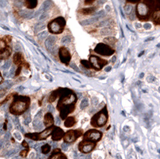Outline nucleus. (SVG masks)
<instances>
[{
    "instance_id": "11",
    "label": "nucleus",
    "mask_w": 160,
    "mask_h": 159,
    "mask_svg": "<svg viewBox=\"0 0 160 159\" xmlns=\"http://www.w3.org/2000/svg\"><path fill=\"white\" fill-rule=\"evenodd\" d=\"M58 56H59L60 61L65 65H69L70 62L71 60V54L66 47H61L58 51Z\"/></svg>"
},
{
    "instance_id": "15",
    "label": "nucleus",
    "mask_w": 160,
    "mask_h": 159,
    "mask_svg": "<svg viewBox=\"0 0 160 159\" xmlns=\"http://www.w3.org/2000/svg\"><path fill=\"white\" fill-rule=\"evenodd\" d=\"M55 127L54 126H51V127H48L45 130L42 131L41 133H38V141H41V140H45L47 139L48 137L52 133V130H54Z\"/></svg>"
},
{
    "instance_id": "22",
    "label": "nucleus",
    "mask_w": 160,
    "mask_h": 159,
    "mask_svg": "<svg viewBox=\"0 0 160 159\" xmlns=\"http://www.w3.org/2000/svg\"><path fill=\"white\" fill-rule=\"evenodd\" d=\"M11 54V47H7L5 51L2 53L0 54V59H7L8 58H9V56Z\"/></svg>"
},
{
    "instance_id": "32",
    "label": "nucleus",
    "mask_w": 160,
    "mask_h": 159,
    "mask_svg": "<svg viewBox=\"0 0 160 159\" xmlns=\"http://www.w3.org/2000/svg\"><path fill=\"white\" fill-rule=\"evenodd\" d=\"M101 34L102 35H104V36H108V35H110V34L111 33V29H109V28H104V29H102V31H101Z\"/></svg>"
},
{
    "instance_id": "56",
    "label": "nucleus",
    "mask_w": 160,
    "mask_h": 159,
    "mask_svg": "<svg viewBox=\"0 0 160 159\" xmlns=\"http://www.w3.org/2000/svg\"><path fill=\"white\" fill-rule=\"evenodd\" d=\"M115 59H116V56H114L112 58V59H111V61H112V62H114L115 63Z\"/></svg>"
},
{
    "instance_id": "23",
    "label": "nucleus",
    "mask_w": 160,
    "mask_h": 159,
    "mask_svg": "<svg viewBox=\"0 0 160 159\" xmlns=\"http://www.w3.org/2000/svg\"><path fill=\"white\" fill-rule=\"evenodd\" d=\"M153 15V22L156 25H159L160 23V10L154 11Z\"/></svg>"
},
{
    "instance_id": "59",
    "label": "nucleus",
    "mask_w": 160,
    "mask_h": 159,
    "mask_svg": "<svg viewBox=\"0 0 160 159\" xmlns=\"http://www.w3.org/2000/svg\"><path fill=\"white\" fill-rule=\"evenodd\" d=\"M143 76H144V74H143V73H142V74H140L139 78H143Z\"/></svg>"
},
{
    "instance_id": "3",
    "label": "nucleus",
    "mask_w": 160,
    "mask_h": 159,
    "mask_svg": "<svg viewBox=\"0 0 160 159\" xmlns=\"http://www.w3.org/2000/svg\"><path fill=\"white\" fill-rule=\"evenodd\" d=\"M77 96L74 91L68 88H62V91L59 96V100L57 104V109L58 110L64 107L75 104Z\"/></svg>"
},
{
    "instance_id": "20",
    "label": "nucleus",
    "mask_w": 160,
    "mask_h": 159,
    "mask_svg": "<svg viewBox=\"0 0 160 159\" xmlns=\"http://www.w3.org/2000/svg\"><path fill=\"white\" fill-rule=\"evenodd\" d=\"M24 5L28 9H35L38 5V0H25Z\"/></svg>"
},
{
    "instance_id": "44",
    "label": "nucleus",
    "mask_w": 160,
    "mask_h": 159,
    "mask_svg": "<svg viewBox=\"0 0 160 159\" xmlns=\"http://www.w3.org/2000/svg\"><path fill=\"white\" fill-rule=\"evenodd\" d=\"M71 68L74 69V70H75V71H79V69H78V67H76V65H75V63H72V64H71Z\"/></svg>"
},
{
    "instance_id": "27",
    "label": "nucleus",
    "mask_w": 160,
    "mask_h": 159,
    "mask_svg": "<svg viewBox=\"0 0 160 159\" xmlns=\"http://www.w3.org/2000/svg\"><path fill=\"white\" fill-rule=\"evenodd\" d=\"M88 105H89V100L87 98H83V99L82 100V102H81V103H80V109H81V110H83L84 108L88 107Z\"/></svg>"
},
{
    "instance_id": "36",
    "label": "nucleus",
    "mask_w": 160,
    "mask_h": 159,
    "mask_svg": "<svg viewBox=\"0 0 160 159\" xmlns=\"http://www.w3.org/2000/svg\"><path fill=\"white\" fill-rule=\"evenodd\" d=\"M44 28H45V25H44L43 23H42V25L41 26H39V24H38V25L35 27V32H37V31H38L43 30Z\"/></svg>"
},
{
    "instance_id": "50",
    "label": "nucleus",
    "mask_w": 160,
    "mask_h": 159,
    "mask_svg": "<svg viewBox=\"0 0 160 159\" xmlns=\"http://www.w3.org/2000/svg\"><path fill=\"white\" fill-rule=\"evenodd\" d=\"M144 28H145L146 30L151 29V25H149V24H145V25H144Z\"/></svg>"
},
{
    "instance_id": "53",
    "label": "nucleus",
    "mask_w": 160,
    "mask_h": 159,
    "mask_svg": "<svg viewBox=\"0 0 160 159\" xmlns=\"http://www.w3.org/2000/svg\"><path fill=\"white\" fill-rule=\"evenodd\" d=\"M2 82H3V78H2V74H1V72H0V84L2 83Z\"/></svg>"
},
{
    "instance_id": "58",
    "label": "nucleus",
    "mask_w": 160,
    "mask_h": 159,
    "mask_svg": "<svg viewBox=\"0 0 160 159\" xmlns=\"http://www.w3.org/2000/svg\"><path fill=\"white\" fill-rule=\"evenodd\" d=\"M154 39V38H148V39L146 40V42H148V41H151V40H153Z\"/></svg>"
},
{
    "instance_id": "57",
    "label": "nucleus",
    "mask_w": 160,
    "mask_h": 159,
    "mask_svg": "<svg viewBox=\"0 0 160 159\" xmlns=\"http://www.w3.org/2000/svg\"><path fill=\"white\" fill-rule=\"evenodd\" d=\"M57 125H60V122H61V120H60V118H58H58H57Z\"/></svg>"
},
{
    "instance_id": "33",
    "label": "nucleus",
    "mask_w": 160,
    "mask_h": 159,
    "mask_svg": "<svg viewBox=\"0 0 160 159\" xmlns=\"http://www.w3.org/2000/svg\"><path fill=\"white\" fill-rule=\"evenodd\" d=\"M71 41V37L69 36V35H66V36H64L63 38H62V40H61L62 43H69Z\"/></svg>"
},
{
    "instance_id": "24",
    "label": "nucleus",
    "mask_w": 160,
    "mask_h": 159,
    "mask_svg": "<svg viewBox=\"0 0 160 159\" xmlns=\"http://www.w3.org/2000/svg\"><path fill=\"white\" fill-rule=\"evenodd\" d=\"M49 159H68V157H67L65 154H62V152L60 151L58 152V153H55V154H51Z\"/></svg>"
},
{
    "instance_id": "43",
    "label": "nucleus",
    "mask_w": 160,
    "mask_h": 159,
    "mask_svg": "<svg viewBox=\"0 0 160 159\" xmlns=\"http://www.w3.org/2000/svg\"><path fill=\"white\" fill-rule=\"evenodd\" d=\"M95 1V0H85V4L86 5H90V4L93 3Z\"/></svg>"
},
{
    "instance_id": "1",
    "label": "nucleus",
    "mask_w": 160,
    "mask_h": 159,
    "mask_svg": "<svg viewBox=\"0 0 160 159\" xmlns=\"http://www.w3.org/2000/svg\"><path fill=\"white\" fill-rule=\"evenodd\" d=\"M158 10H160L159 0H140L136 6V16L139 20L147 21Z\"/></svg>"
},
{
    "instance_id": "34",
    "label": "nucleus",
    "mask_w": 160,
    "mask_h": 159,
    "mask_svg": "<svg viewBox=\"0 0 160 159\" xmlns=\"http://www.w3.org/2000/svg\"><path fill=\"white\" fill-rule=\"evenodd\" d=\"M24 118H25V124H29L30 122L31 121V117L29 112H28L26 115H24Z\"/></svg>"
},
{
    "instance_id": "55",
    "label": "nucleus",
    "mask_w": 160,
    "mask_h": 159,
    "mask_svg": "<svg viewBox=\"0 0 160 159\" xmlns=\"http://www.w3.org/2000/svg\"><path fill=\"white\" fill-rule=\"evenodd\" d=\"M135 27H136V28H141V27H142V25L139 23H135Z\"/></svg>"
},
{
    "instance_id": "18",
    "label": "nucleus",
    "mask_w": 160,
    "mask_h": 159,
    "mask_svg": "<svg viewBox=\"0 0 160 159\" xmlns=\"http://www.w3.org/2000/svg\"><path fill=\"white\" fill-rule=\"evenodd\" d=\"M61 91H62V88H58L55 91H53L52 93L51 94L49 97V102H55L57 98H58L60 96V94H61Z\"/></svg>"
},
{
    "instance_id": "25",
    "label": "nucleus",
    "mask_w": 160,
    "mask_h": 159,
    "mask_svg": "<svg viewBox=\"0 0 160 159\" xmlns=\"http://www.w3.org/2000/svg\"><path fill=\"white\" fill-rule=\"evenodd\" d=\"M41 151L43 154H48L51 151V146L49 144H44L41 147Z\"/></svg>"
},
{
    "instance_id": "42",
    "label": "nucleus",
    "mask_w": 160,
    "mask_h": 159,
    "mask_svg": "<svg viewBox=\"0 0 160 159\" xmlns=\"http://www.w3.org/2000/svg\"><path fill=\"white\" fill-rule=\"evenodd\" d=\"M139 1H140V0H127V2H129V3H132V4L138 3Z\"/></svg>"
},
{
    "instance_id": "13",
    "label": "nucleus",
    "mask_w": 160,
    "mask_h": 159,
    "mask_svg": "<svg viewBox=\"0 0 160 159\" xmlns=\"http://www.w3.org/2000/svg\"><path fill=\"white\" fill-rule=\"evenodd\" d=\"M64 134L65 133L62 129L58 127H55L54 130H52V133H51V138L55 142L60 141L63 137Z\"/></svg>"
},
{
    "instance_id": "14",
    "label": "nucleus",
    "mask_w": 160,
    "mask_h": 159,
    "mask_svg": "<svg viewBox=\"0 0 160 159\" xmlns=\"http://www.w3.org/2000/svg\"><path fill=\"white\" fill-rule=\"evenodd\" d=\"M75 104H72V105L68 106V107H64L59 110V116L62 119H65L66 117H68V115L71 113H72L75 110Z\"/></svg>"
},
{
    "instance_id": "37",
    "label": "nucleus",
    "mask_w": 160,
    "mask_h": 159,
    "mask_svg": "<svg viewBox=\"0 0 160 159\" xmlns=\"http://www.w3.org/2000/svg\"><path fill=\"white\" fill-rule=\"evenodd\" d=\"M11 36H10V35H6L5 37H4L3 40L5 41L6 42H8V43H10V42H11Z\"/></svg>"
},
{
    "instance_id": "29",
    "label": "nucleus",
    "mask_w": 160,
    "mask_h": 159,
    "mask_svg": "<svg viewBox=\"0 0 160 159\" xmlns=\"http://www.w3.org/2000/svg\"><path fill=\"white\" fill-rule=\"evenodd\" d=\"M48 36V31H42V32H40L39 34H38V38L39 40H43L45 39Z\"/></svg>"
},
{
    "instance_id": "28",
    "label": "nucleus",
    "mask_w": 160,
    "mask_h": 159,
    "mask_svg": "<svg viewBox=\"0 0 160 159\" xmlns=\"http://www.w3.org/2000/svg\"><path fill=\"white\" fill-rule=\"evenodd\" d=\"M7 42L3 39H0V54L3 52L7 48Z\"/></svg>"
},
{
    "instance_id": "16",
    "label": "nucleus",
    "mask_w": 160,
    "mask_h": 159,
    "mask_svg": "<svg viewBox=\"0 0 160 159\" xmlns=\"http://www.w3.org/2000/svg\"><path fill=\"white\" fill-rule=\"evenodd\" d=\"M54 124V117L51 112H48L45 114L43 119V125L46 127H50Z\"/></svg>"
},
{
    "instance_id": "41",
    "label": "nucleus",
    "mask_w": 160,
    "mask_h": 159,
    "mask_svg": "<svg viewBox=\"0 0 160 159\" xmlns=\"http://www.w3.org/2000/svg\"><path fill=\"white\" fill-rule=\"evenodd\" d=\"M62 149L63 150H68V143L67 142H64L63 144L62 145Z\"/></svg>"
},
{
    "instance_id": "7",
    "label": "nucleus",
    "mask_w": 160,
    "mask_h": 159,
    "mask_svg": "<svg viewBox=\"0 0 160 159\" xmlns=\"http://www.w3.org/2000/svg\"><path fill=\"white\" fill-rule=\"evenodd\" d=\"M102 134L97 130H89L83 134L84 141H90L97 142L102 138Z\"/></svg>"
},
{
    "instance_id": "60",
    "label": "nucleus",
    "mask_w": 160,
    "mask_h": 159,
    "mask_svg": "<svg viewBox=\"0 0 160 159\" xmlns=\"http://www.w3.org/2000/svg\"><path fill=\"white\" fill-rule=\"evenodd\" d=\"M23 87H20L19 88H18V90H19V91H22V90H23Z\"/></svg>"
},
{
    "instance_id": "5",
    "label": "nucleus",
    "mask_w": 160,
    "mask_h": 159,
    "mask_svg": "<svg viewBox=\"0 0 160 159\" xmlns=\"http://www.w3.org/2000/svg\"><path fill=\"white\" fill-rule=\"evenodd\" d=\"M66 26V20L63 17H58L48 23V28L51 34H61Z\"/></svg>"
},
{
    "instance_id": "47",
    "label": "nucleus",
    "mask_w": 160,
    "mask_h": 159,
    "mask_svg": "<svg viewBox=\"0 0 160 159\" xmlns=\"http://www.w3.org/2000/svg\"><path fill=\"white\" fill-rule=\"evenodd\" d=\"M155 78H154V77H152V76H149L148 78V82H153V81H155Z\"/></svg>"
},
{
    "instance_id": "6",
    "label": "nucleus",
    "mask_w": 160,
    "mask_h": 159,
    "mask_svg": "<svg viewBox=\"0 0 160 159\" xmlns=\"http://www.w3.org/2000/svg\"><path fill=\"white\" fill-rule=\"evenodd\" d=\"M94 51L97 54H100V55H103V56H110V55H112L115 52V50L112 49L110 46L107 45L103 42L97 44Z\"/></svg>"
},
{
    "instance_id": "39",
    "label": "nucleus",
    "mask_w": 160,
    "mask_h": 159,
    "mask_svg": "<svg viewBox=\"0 0 160 159\" xmlns=\"http://www.w3.org/2000/svg\"><path fill=\"white\" fill-rule=\"evenodd\" d=\"M22 66H18V67L17 68V71L16 72H15V76H18L20 74V73H21V71H22Z\"/></svg>"
},
{
    "instance_id": "26",
    "label": "nucleus",
    "mask_w": 160,
    "mask_h": 159,
    "mask_svg": "<svg viewBox=\"0 0 160 159\" xmlns=\"http://www.w3.org/2000/svg\"><path fill=\"white\" fill-rule=\"evenodd\" d=\"M103 42H105V43L110 44V45H115V43L116 42V39H115L114 37L109 36L108 37V38H106L105 39L103 40Z\"/></svg>"
},
{
    "instance_id": "46",
    "label": "nucleus",
    "mask_w": 160,
    "mask_h": 159,
    "mask_svg": "<svg viewBox=\"0 0 160 159\" xmlns=\"http://www.w3.org/2000/svg\"><path fill=\"white\" fill-rule=\"evenodd\" d=\"M22 147H25V148H28V143L27 142H26V141L22 142Z\"/></svg>"
},
{
    "instance_id": "2",
    "label": "nucleus",
    "mask_w": 160,
    "mask_h": 159,
    "mask_svg": "<svg viewBox=\"0 0 160 159\" xmlns=\"http://www.w3.org/2000/svg\"><path fill=\"white\" fill-rule=\"evenodd\" d=\"M31 99L28 96H14L12 103L10 106V112L14 115H20L28 110Z\"/></svg>"
},
{
    "instance_id": "40",
    "label": "nucleus",
    "mask_w": 160,
    "mask_h": 159,
    "mask_svg": "<svg viewBox=\"0 0 160 159\" xmlns=\"http://www.w3.org/2000/svg\"><path fill=\"white\" fill-rule=\"evenodd\" d=\"M91 102H92V104L94 106H97V105H98V98H95H95H92V101H91Z\"/></svg>"
},
{
    "instance_id": "49",
    "label": "nucleus",
    "mask_w": 160,
    "mask_h": 159,
    "mask_svg": "<svg viewBox=\"0 0 160 159\" xmlns=\"http://www.w3.org/2000/svg\"><path fill=\"white\" fill-rule=\"evenodd\" d=\"M15 69L14 68V67H12V68L11 69V71H10V74H11V76H13V74H14V73H15Z\"/></svg>"
},
{
    "instance_id": "4",
    "label": "nucleus",
    "mask_w": 160,
    "mask_h": 159,
    "mask_svg": "<svg viewBox=\"0 0 160 159\" xmlns=\"http://www.w3.org/2000/svg\"><path fill=\"white\" fill-rule=\"evenodd\" d=\"M108 119V111L107 107L100 110L99 112L95 114L91 118V124L95 127H102L105 125Z\"/></svg>"
},
{
    "instance_id": "35",
    "label": "nucleus",
    "mask_w": 160,
    "mask_h": 159,
    "mask_svg": "<svg viewBox=\"0 0 160 159\" xmlns=\"http://www.w3.org/2000/svg\"><path fill=\"white\" fill-rule=\"evenodd\" d=\"M28 152H29V150H28V148L26 149V150H22V151H20V153H19L20 157H26L27 156H28Z\"/></svg>"
},
{
    "instance_id": "17",
    "label": "nucleus",
    "mask_w": 160,
    "mask_h": 159,
    "mask_svg": "<svg viewBox=\"0 0 160 159\" xmlns=\"http://www.w3.org/2000/svg\"><path fill=\"white\" fill-rule=\"evenodd\" d=\"M56 42V37L55 36H49L45 41V47L48 51H51L52 49L53 46Z\"/></svg>"
},
{
    "instance_id": "10",
    "label": "nucleus",
    "mask_w": 160,
    "mask_h": 159,
    "mask_svg": "<svg viewBox=\"0 0 160 159\" xmlns=\"http://www.w3.org/2000/svg\"><path fill=\"white\" fill-rule=\"evenodd\" d=\"M96 142L90 141H82L78 144V150L82 154H88L95 149Z\"/></svg>"
},
{
    "instance_id": "51",
    "label": "nucleus",
    "mask_w": 160,
    "mask_h": 159,
    "mask_svg": "<svg viewBox=\"0 0 160 159\" xmlns=\"http://www.w3.org/2000/svg\"><path fill=\"white\" fill-rule=\"evenodd\" d=\"M20 49H21V47H20V46L18 45V44H17V45L15 46V51H19Z\"/></svg>"
},
{
    "instance_id": "52",
    "label": "nucleus",
    "mask_w": 160,
    "mask_h": 159,
    "mask_svg": "<svg viewBox=\"0 0 160 159\" xmlns=\"http://www.w3.org/2000/svg\"><path fill=\"white\" fill-rule=\"evenodd\" d=\"M61 151V150H60V149H55V150H53V152H52V154H55V153H58V152H60Z\"/></svg>"
},
{
    "instance_id": "54",
    "label": "nucleus",
    "mask_w": 160,
    "mask_h": 159,
    "mask_svg": "<svg viewBox=\"0 0 160 159\" xmlns=\"http://www.w3.org/2000/svg\"><path fill=\"white\" fill-rule=\"evenodd\" d=\"M111 67H108L105 69V71H107V72H109V71H111Z\"/></svg>"
},
{
    "instance_id": "61",
    "label": "nucleus",
    "mask_w": 160,
    "mask_h": 159,
    "mask_svg": "<svg viewBox=\"0 0 160 159\" xmlns=\"http://www.w3.org/2000/svg\"><path fill=\"white\" fill-rule=\"evenodd\" d=\"M143 53H144V51H142V53H140V54H139V55H138V56H142V54H143Z\"/></svg>"
},
{
    "instance_id": "12",
    "label": "nucleus",
    "mask_w": 160,
    "mask_h": 159,
    "mask_svg": "<svg viewBox=\"0 0 160 159\" xmlns=\"http://www.w3.org/2000/svg\"><path fill=\"white\" fill-rule=\"evenodd\" d=\"M13 62L17 66H25L26 67H28V69L29 68V66L25 62L23 58V55L20 52H17L14 54V57H13Z\"/></svg>"
},
{
    "instance_id": "8",
    "label": "nucleus",
    "mask_w": 160,
    "mask_h": 159,
    "mask_svg": "<svg viewBox=\"0 0 160 159\" xmlns=\"http://www.w3.org/2000/svg\"><path fill=\"white\" fill-rule=\"evenodd\" d=\"M82 134V130L81 129L75 130H68V132L64 134L63 139L67 143L74 142L75 140Z\"/></svg>"
},
{
    "instance_id": "30",
    "label": "nucleus",
    "mask_w": 160,
    "mask_h": 159,
    "mask_svg": "<svg viewBox=\"0 0 160 159\" xmlns=\"http://www.w3.org/2000/svg\"><path fill=\"white\" fill-rule=\"evenodd\" d=\"M97 21V18H90V19H88V20H85V21H83V22H81V24L82 25H89V24H91V23H94V22H95Z\"/></svg>"
},
{
    "instance_id": "19",
    "label": "nucleus",
    "mask_w": 160,
    "mask_h": 159,
    "mask_svg": "<svg viewBox=\"0 0 160 159\" xmlns=\"http://www.w3.org/2000/svg\"><path fill=\"white\" fill-rule=\"evenodd\" d=\"M76 123V120H75V117H68L65 118V122H64V127L67 128H70L75 125Z\"/></svg>"
},
{
    "instance_id": "9",
    "label": "nucleus",
    "mask_w": 160,
    "mask_h": 159,
    "mask_svg": "<svg viewBox=\"0 0 160 159\" xmlns=\"http://www.w3.org/2000/svg\"><path fill=\"white\" fill-rule=\"evenodd\" d=\"M90 63L92 65L93 69H95L96 71H100L104 66L108 63V62L105 59L99 58V57L95 56V55H91L89 58Z\"/></svg>"
},
{
    "instance_id": "21",
    "label": "nucleus",
    "mask_w": 160,
    "mask_h": 159,
    "mask_svg": "<svg viewBox=\"0 0 160 159\" xmlns=\"http://www.w3.org/2000/svg\"><path fill=\"white\" fill-rule=\"evenodd\" d=\"M95 7H88V8H82V9L79 10L78 12L81 13L82 15H89L93 14V13L95 11Z\"/></svg>"
},
{
    "instance_id": "38",
    "label": "nucleus",
    "mask_w": 160,
    "mask_h": 159,
    "mask_svg": "<svg viewBox=\"0 0 160 159\" xmlns=\"http://www.w3.org/2000/svg\"><path fill=\"white\" fill-rule=\"evenodd\" d=\"M10 67H11V62H7L4 64L3 67H2V68H3L4 71H6V70H8Z\"/></svg>"
},
{
    "instance_id": "62",
    "label": "nucleus",
    "mask_w": 160,
    "mask_h": 159,
    "mask_svg": "<svg viewBox=\"0 0 160 159\" xmlns=\"http://www.w3.org/2000/svg\"><path fill=\"white\" fill-rule=\"evenodd\" d=\"M117 157H118V159H121V157H120V155L119 154H117Z\"/></svg>"
},
{
    "instance_id": "48",
    "label": "nucleus",
    "mask_w": 160,
    "mask_h": 159,
    "mask_svg": "<svg viewBox=\"0 0 160 159\" xmlns=\"http://www.w3.org/2000/svg\"><path fill=\"white\" fill-rule=\"evenodd\" d=\"M5 94H6V91H0V98L3 97Z\"/></svg>"
},
{
    "instance_id": "45",
    "label": "nucleus",
    "mask_w": 160,
    "mask_h": 159,
    "mask_svg": "<svg viewBox=\"0 0 160 159\" xmlns=\"http://www.w3.org/2000/svg\"><path fill=\"white\" fill-rule=\"evenodd\" d=\"M14 136H15V137H16L18 140H21V135H20V134L18 132L15 133V134H14Z\"/></svg>"
},
{
    "instance_id": "31",
    "label": "nucleus",
    "mask_w": 160,
    "mask_h": 159,
    "mask_svg": "<svg viewBox=\"0 0 160 159\" xmlns=\"http://www.w3.org/2000/svg\"><path fill=\"white\" fill-rule=\"evenodd\" d=\"M81 63H82V65H83L84 67H86V68L93 69L92 65H91V64L90 63L89 61H87V60H81Z\"/></svg>"
}]
</instances>
